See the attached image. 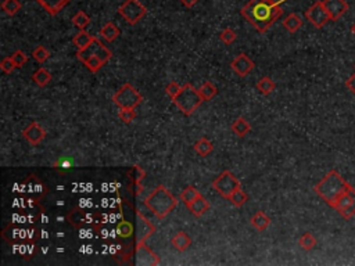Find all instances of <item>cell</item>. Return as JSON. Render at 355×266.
Here are the masks:
<instances>
[{
    "instance_id": "obj_1",
    "label": "cell",
    "mask_w": 355,
    "mask_h": 266,
    "mask_svg": "<svg viewBox=\"0 0 355 266\" xmlns=\"http://www.w3.org/2000/svg\"><path fill=\"white\" fill-rule=\"evenodd\" d=\"M286 0H250L242 8V15L260 33H265L282 17V3Z\"/></svg>"
},
{
    "instance_id": "obj_2",
    "label": "cell",
    "mask_w": 355,
    "mask_h": 266,
    "mask_svg": "<svg viewBox=\"0 0 355 266\" xmlns=\"http://www.w3.org/2000/svg\"><path fill=\"white\" fill-rule=\"evenodd\" d=\"M351 189H353V186L350 185L349 182L344 179L336 169H332L331 172H328V175L325 176L324 179L321 180L319 183H317L314 187L315 193L333 210L339 203V200L342 198V196Z\"/></svg>"
},
{
    "instance_id": "obj_3",
    "label": "cell",
    "mask_w": 355,
    "mask_h": 266,
    "mask_svg": "<svg viewBox=\"0 0 355 266\" xmlns=\"http://www.w3.org/2000/svg\"><path fill=\"white\" fill-rule=\"evenodd\" d=\"M111 56V51L107 49L97 37H94L93 42L87 47L76 51L78 60H81L90 72H97L106 62H108Z\"/></svg>"
},
{
    "instance_id": "obj_4",
    "label": "cell",
    "mask_w": 355,
    "mask_h": 266,
    "mask_svg": "<svg viewBox=\"0 0 355 266\" xmlns=\"http://www.w3.org/2000/svg\"><path fill=\"white\" fill-rule=\"evenodd\" d=\"M176 204H178V200L162 185L156 187L149 197L144 200V205L160 219L167 217L176 207Z\"/></svg>"
},
{
    "instance_id": "obj_5",
    "label": "cell",
    "mask_w": 355,
    "mask_h": 266,
    "mask_svg": "<svg viewBox=\"0 0 355 266\" xmlns=\"http://www.w3.org/2000/svg\"><path fill=\"white\" fill-rule=\"evenodd\" d=\"M204 101V99L201 97L200 92L192 83H186L182 86V90L179 94L174 99L175 105L181 110L185 115H192L200 104Z\"/></svg>"
},
{
    "instance_id": "obj_6",
    "label": "cell",
    "mask_w": 355,
    "mask_h": 266,
    "mask_svg": "<svg viewBox=\"0 0 355 266\" xmlns=\"http://www.w3.org/2000/svg\"><path fill=\"white\" fill-rule=\"evenodd\" d=\"M112 101L119 108H136L137 105L143 101L142 94L139 93L136 87H133L131 83H125L118 92L114 94Z\"/></svg>"
},
{
    "instance_id": "obj_7",
    "label": "cell",
    "mask_w": 355,
    "mask_h": 266,
    "mask_svg": "<svg viewBox=\"0 0 355 266\" xmlns=\"http://www.w3.org/2000/svg\"><path fill=\"white\" fill-rule=\"evenodd\" d=\"M212 187H214V190H217V193L221 194L222 197L229 200L232 194L240 189V182H239V179H237L236 176L232 174V172L225 171V172H222L217 179L212 182Z\"/></svg>"
},
{
    "instance_id": "obj_8",
    "label": "cell",
    "mask_w": 355,
    "mask_h": 266,
    "mask_svg": "<svg viewBox=\"0 0 355 266\" xmlns=\"http://www.w3.org/2000/svg\"><path fill=\"white\" fill-rule=\"evenodd\" d=\"M118 12L128 24L135 25L147 14V8L139 0H126L118 7Z\"/></svg>"
},
{
    "instance_id": "obj_9",
    "label": "cell",
    "mask_w": 355,
    "mask_h": 266,
    "mask_svg": "<svg viewBox=\"0 0 355 266\" xmlns=\"http://www.w3.org/2000/svg\"><path fill=\"white\" fill-rule=\"evenodd\" d=\"M306 18L311 22L317 29H322L325 25L328 24L331 19L329 12L326 11V8L324 6V1L317 0L308 10L306 11Z\"/></svg>"
},
{
    "instance_id": "obj_10",
    "label": "cell",
    "mask_w": 355,
    "mask_h": 266,
    "mask_svg": "<svg viewBox=\"0 0 355 266\" xmlns=\"http://www.w3.org/2000/svg\"><path fill=\"white\" fill-rule=\"evenodd\" d=\"M335 210L346 219L350 221L355 217V189L353 187L351 190L342 196L339 200V203L335 207Z\"/></svg>"
},
{
    "instance_id": "obj_11",
    "label": "cell",
    "mask_w": 355,
    "mask_h": 266,
    "mask_svg": "<svg viewBox=\"0 0 355 266\" xmlns=\"http://www.w3.org/2000/svg\"><path fill=\"white\" fill-rule=\"evenodd\" d=\"M324 6L329 12L332 21H337L349 11V3L346 0H324Z\"/></svg>"
},
{
    "instance_id": "obj_12",
    "label": "cell",
    "mask_w": 355,
    "mask_h": 266,
    "mask_svg": "<svg viewBox=\"0 0 355 266\" xmlns=\"http://www.w3.org/2000/svg\"><path fill=\"white\" fill-rule=\"evenodd\" d=\"M22 136L28 140L32 146H37L42 142L46 136V130L39 125V122H31L24 130H22Z\"/></svg>"
},
{
    "instance_id": "obj_13",
    "label": "cell",
    "mask_w": 355,
    "mask_h": 266,
    "mask_svg": "<svg viewBox=\"0 0 355 266\" xmlns=\"http://www.w3.org/2000/svg\"><path fill=\"white\" fill-rule=\"evenodd\" d=\"M231 67L239 76H243L244 78V76H247V75L253 71V68H254V62H253V60H251L247 54L242 53V54H239V56L231 62Z\"/></svg>"
},
{
    "instance_id": "obj_14",
    "label": "cell",
    "mask_w": 355,
    "mask_h": 266,
    "mask_svg": "<svg viewBox=\"0 0 355 266\" xmlns=\"http://www.w3.org/2000/svg\"><path fill=\"white\" fill-rule=\"evenodd\" d=\"M36 1L49 12L50 15H56L57 12L61 11L71 0H36Z\"/></svg>"
},
{
    "instance_id": "obj_15",
    "label": "cell",
    "mask_w": 355,
    "mask_h": 266,
    "mask_svg": "<svg viewBox=\"0 0 355 266\" xmlns=\"http://www.w3.org/2000/svg\"><path fill=\"white\" fill-rule=\"evenodd\" d=\"M187 210L190 211L192 214H193L194 217H203L204 214H206L207 211L210 210V203L207 201L206 198L203 197V196H200L199 198H196L192 204L186 205Z\"/></svg>"
},
{
    "instance_id": "obj_16",
    "label": "cell",
    "mask_w": 355,
    "mask_h": 266,
    "mask_svg": "<svg viewBox=\"0 0 355 266\" xmlns=\"http://www.w3.org/2000/svg\"><path fill=\"white\" fill-rule=\"evenodd\" d=\"M171 244H172L178 251H186L187 248L190 247L192 240H190V237H189L185 232H178V233L171 239Z\"/></svg>"
},
{
    "instance_id": "obj_17",
    "label": "cell",
    "mask_w": 355,
    "mask_h": 266,
    "mask_svg": "<svg viewBox=\"0 0 355 266\" xmlns=\"http://www.w3.org/2000/svg\"><path fill=\"white\" fill-rule=\"evenodd\" d=\"M283 26L290 33H296L303 26V19L300 18L296 12H292V14H289L286 18L283 19Z\"/></svg>"
},
{
    "instance_id": "obj_18",
    "label": "cell",
    "mask_w": 355,
    "mask_h": 266,
    "mask_svg": "<svg viewBox=\"0 0 355 266\" xmlns=\"http://www.w3.org/2000/svg\"><path fill=\"white\" fill-rule=\"evenodd\" d=\"M94 36H92V35H89L85 29L83 31H79L76 35H75L74 37H72V43H74V46L76 47L78 50H82L85 49V47H87L89 44L93 42Z\"/></svg>"
},
{
    "instance_id": "obj_19",
    "label": "cell",
    "mask_w": 355,
    "mask_h": 266,
    "mask_svg": "<svg viewBox=\"0 0 355 266\" xmlns=\"http://www.w3.org/2000/svg\"><path fill=\"white\" fill-rule=\"evenodd\" d=\"M250 130H251V126H250L249 121H247V119H244L243 117L237 118L236 121L232 124V132H233V133H235V135L239 137L246 136Z\"/></svg>"
},
{
    "instance_id": "obj_20",
    "label": "cell",
    "mask_w": 355,
    "mask_h": 266,
    "mask_svg": "<svg viewBox=\"0 0 355 266\" xmlns=\"http://www.w3.org/2000/svg\"><path fill=\"white\" fill-rule=\"evenodd\" d=\"M251 225L258 232H262V230H265L271 225V218L267 217L262 211H258L256 215L251 218Z\"/></svg>"
},
{
    "instance_id": "obj_21",
    "label": "cell",
    "mask_w": 355,
    "mask_h": 266,
    "mask_svg": "<svg viewBox=\"0 0 355 266\" xmlns=\"http://www.w3.org/2000/svg\"><path fill=\"white\" fill-rule=\"evenodd\" d=\"M100 35L104 37L107 42H114V40L119 36L118 26L115 24H112V22H107V24L100 29Z\"/></svg>"
},
{
    "instance_id": "obj_22",
    "label": "cell",
    "mask_w": 355,
    "mask_h": 266,
    "mask_svg": "<svg viewBox=\"0 0 355 266\" xmlns=\"http://www.w3.org/2000/svg\"><path fill=\"white\" fill-rule=\"evenodd\" d=\"M212 149H214L212 143L210 142L208 139H206V137H201L200 140L194 143V151H196L200 157H207L208 154H211Z\"/></svg>"
},
{
    "instance_id": "obj_23",
    "label": "cell",
    "mask_w": 355,
    "mask_h": 266,
    "mask_svg": "<svg viewBox=\"0 0 355 266\" xmlns=\"http://www.w3.org/2000/svg\"><path fill=\"white\" fill-rule=\"evenodd\" d=\"M32 79L36 83L37 86L44 87L46 85H49L51 81V74L46 68H39L36 72H33L32 75Z\"/></svg>"
},
{
    "instance_id": "obj_24",
    "label": "cell",
    "mask_w": 355,
    "mask_h": 266,
    "mask_svg": "<svg viewBox=\"0 0 355 266\" xmlns=\"http://www.w3.org/2000/svg\"><path fill=\"white\" fill-rule=\"evenodd\" d=\"M275 87H276V83H275L269 76H264V78H261V79L258 81V83H257V90L261 93V94H264V96L271 94V93L275 90Z\"/></svg>"
},
{
    "instance_id": "obj_25",
    "label": "cell",
    "mask_w": 355,
    "mask_h": 266,
    "mask_svg": "<svg viewBox=\"0 0 355 266\" xmlns=\"http://www.w3.org/2000/svg\"><path fill=\"white\" fill-rule=\"evenodd\" d=\"M201 196V193L193 187V186H187L186 189L181 193V201L185 203V205H189L193 203L196 198H199Z\"/></svg>"
},
{
    "instance_id": "obj_26",
    "label": "cell",
    "mask_w": 355,
    "mask_h": 266,
    "mask_svg": "<svg viewBox=\"0 0 355 266\" xmlns=\"http://www.w3.org/2000/svg\"><path fill=\"white\" fill-rule=\"evenodd\" d=\"M199 92L201 94V97L204 99V101H208V100H211L212 97H215L218 94V89L215 85H212L211 82H206V83H203V86L200 87Z\"/></svg>"
},
{
    "instance_id": "obj_27",
    "label": "cell",
    "mask_w": 355,
    "mask_h": 266,
    "mask_svg": "<svg viewBox=\"0 0 355 266\" xmlns=\"http://www.w3.org/2000/svg\"><path fill=\"white\" fill-rule=\"evenodd\" d=\"M53 167L58 169V171H61V172H65V171H69V169H72V168L75 167V160L72 157L61 155V157L53 164Z\"/></svg>"
},
{
    "instance_id": "obj_28",
    "label": "cell",
    "mask_w": 355,
    "mask_h": 266,
    "mask_svg": "<svg viewBox=\"0 0 355 266\" xmlns=\"http://www.w3.org/2000/svg\"><path fill=\"white\" fill-rule=\"evenodd\" d=\"M299 246L303 248V250H306V251H311V250H314L315 246H317V239L314 237L312 233L307 232V233H304V235L300 237Z\"/></svg>"
},
{
    "instance_id": "obj_29",
    "label": "cell",
    "mask_w": 355,
    "mask_h": 266,
    "mask_svg": "<svg viewBox=\"0 0 355 266\" xmlns=\"http://www.w3.org/2000/svg\"><path fill=\"white\" fill-rule=\"evenodd\" d=\"M72 24L74 26H76L79 31H83L86 29V26L90 24V18L87 17V14L85 11H78L72 17Z\"/></svg>"
},
{
    "instance_id": "obj_30",
    "label": "cell",
    "mask_w": 355,
    "mask_h": 266,
    "mask_svg": "<svg viewBox=\"0 0 355 266\" xmlns=\"http://www.w3.org/2000/svg\"><path fill=\"white\" fill-rule=\"evenodd\" d=\"M1 8L8 15H14V14H17L19 11L21 3H19V0H4L1 3Z\"/></svg>"
},
{
    "instance_id": "obj_31",
    "label": "cell",
    "mask_w": 355,
    "mask_h": 266,
    "mask_svg": "<svg viewBox=\"0 0 355 266\" xmlns=\"http://www.w3.org/2000/svg\"><path fill=\"white\" fill-rule=\"evenodd\" d=\"M247 200H249V196H247V194H246V193H244L242 189L236 190V192L232 194L231 198H229V201H231L232 204L235 205V207H237V208L246 204V203H247Z\"/></svg>"
},
{
    "instance_id": "obj_32",
    "label": "cell",
    "mask_w": 355,
    "mask_h": 266,
    "mask_svg": "<svg viewBox=\"0 0 355 266\" xmlns=\"http://www.w3.org/2000/svg\"><path fill=\"white\" fill-rule=\"evenodd\" d=\"M117 233H118L119 237H122V239L131 237V236L133 235V225H132L131 222L122 221V222L118 223V226H117Z\"/></svg>"
},
{
    "instance_id": "obj_33",
    "label": "cell",
    "mask_w": 355,
    "mask_h": 266,
    "mask_svg": "<svg viewBox=\"0 0 355 266\" xmlns=\"http://www.w3.org/2000/svg\"><path fill=\"white\" fill-rule=\"evenodd\" d=\"M118 117L124 124H131L132 121L137 117V114L135 108H119Z\"/></svg>"
},
{
    "instance_id": "obj_34",
    "label": "cell",
    "mask_w": 355,
    "mask_h": 266,
    "mask_svg": "<svg viewBox=\"0 0 355 266\" xmlns=\"http://www.w3.org/2000/svg\"><path fill=\"white\" fill-rule=\"evenodd\" d=\"M32 57L36 60L37 62H44L47 58L50 57V53H49V50L46 49L44 46H37L36 49H33L32 50Z\"/></svg>"
},
{
    "instance_id": "obj_35",
    "label": "cell",
    "mask_w": 355,
    "mask_h": 266,
    "mask_svg": "<svg viewBox=\"0 0 355 266\" xmlns=\"http://www.w3.org/2000/svg\"><path fill=\"white\" fill-rule=\"evenodd\" d=\"M236 32L233 31V29H231V28H226V29H224V31L221 32V35H219V39L224 42L225 44H232L235 40H236Z\"/></svg>"
},
{
    "instance_id": "obj_36",
    "label": "cell",
    "mask_w": 355,
    "mask_h": 266,
    "mask_svg": "<svg viewBox=\"0 0 355 266\" xmlns=\"http://www.w3.org/2000/svg\"><path fill=\"white\" fill-rule=\"evenodd\" d=\"M12 61H14V64H15V67L17 68H19V67H22V65H25L26 62H28V56L25 54L22 50H17L14 54L11 56Z\"/></svg>"
},
{
    "instance_id": "obj_37",
    "label": "cell",
    "mask_w": 355,
    "mask_h": 266,
    "mask_svg": "<svg viewBox=\"0 0 355 266\" xmlns=\"http://www.w3.org/2000/svg\"><path fill=\"white\" fill-rule=\"evenodd\" d=\"M0 68H1V71H3L4 74H10L12 69L17 68V67H15V64L12 61L11 57H6V58H3L1 62H0Z\"/></svg>"
},
{
    "instance_id": "obj_38",
    "label": "cell",
    "mask_w": 355,
    "mask_h": 266,
    "mask_svg": "<svg viewBox=\"0 0 355 266\" xmlns=\"http://www.w3.org/2000/svg\"><path fill=\"white\" fill-rule=\"evenodd\" d=\"M181 90H182V86H179L176 82H171L168 86L165 87V92H167V94H168L169 97H171L172 100H174L175 97L179 94V92H181Z\"/></svg>"
},
{
    "instance_id": "obj_39",
    "label": "cell",
    "mask_w": 355,
    "mask_h": 266,
    "mask_svg": "<svg viewBox=\"0 0 355 266\" xmlns=\"http://www.w3.org/2000/svg\"><path fill=\"white\" fill-rule=\"evenodd\" d=\"M346 87L355 96V74L351 75L349 79L346 81Z\"/></svg>"
},
{
    "instance_id": "obj_40",
    "label": "cell",
    "mask_w": 355,
    "mask_h": 266,
    "mask_svg": "<svg viewBox=\"0 0 355 266\" xmlns=\"http://www.w3.org/2000/svg\"><path fill=\"white\" fill-rule=\"evenodd\" d=\"M197 1H199V0H181L182 4H183L185 7H187V8H192V7L196 6Z\"/></svg>"
},
{
    "instance_id": "obj_41",
    "label": "cell",
    "mask_w": 355,
    "mask_h": 266,
    "mask_svg": "<svg viewBox=\"0 0 355 266\" xmlns=\"http://www.w3.org/2000/svg\"><path fill=\"white\" fill-rule=\"evenodd\" d=\"M351 32H353V35L355 36V22L353 24V26H351Z\"/></svg>"
},
{
    "instance_id": "obj_42",
    "label": "cell",
    "mask_w": 355,
    "mask_h": 266,
    "mask_svg": "<svg viewBox=\"0 0 355 266\" xmlns=\"http://www.w3.org/2000/svg\"><path fill=\"white\" fill-rule=\"evenodd\" d=\"M354 68H355V65H354Z\"/></svg>"
}]
</instances>
